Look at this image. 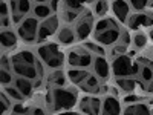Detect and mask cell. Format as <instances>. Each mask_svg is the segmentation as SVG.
Returning <instances> with one entry per match:
<instances>
[{"label": "cell", "mask_w": 153, "mask_h": 115, "mask_svg": "<svg viewBox=\"0 0 153 115\" xmlns=\"http://www.w3.org/2000/svg\"><path fill=\"white\" fill-rule=\"evenodd\" d=\"M51 105H52V111H71L74 109L76 103V91L74 87H65L60 86L55 87L52 92H51Z\"/></svg>", "instance_id": "1"}, {"label": "cell", "mask_w": 153, "mask_h": 115, "mask_svg": "<svg viewBox=\"0 0 153 115\" xmlns=\"http://www.w3.org/2000/svg\"><path fill=\"white\" fill-rule=\"evenodd\" d=\"M37 54L46 66L52 69H58L65 63V54L61 52V49L58 48L57 43H46V45L38 46Z\"/></svg>", "instance_id": "2"}, {"label": "cell", "mask_w": 153, "mask_h": 115, "mask_svg": "<svg viewBox=\"0 0 153 115\" xmlns=\"http://www.w3.org/2000/svg\"><path fill=\"white\" fill-rule=\"evenodd\" d=\"M139 65L138 63H135L130 55H118V57H115L113 63H112V72L113 75L117 77H132V75H136L139 74Z\"/></svg>", "instance_id": "3"}, {"label": "cell", "mask_w": 153, "mask_h": 115, "mask_svg": "<svg viewBox=\"0 0 153 115\" xmlns=\"http://www.w3.org/2000/svg\"><path fill=\"white\" fill-rule=\"evenodd\" d=\"M11 60H12V71H14L17 77H26L29 80H35L42 74V66L38 63L37 65L35 63H29L26 60L20 58L17 54L12 55Z\"/></svg>", "instance_id": "4"}, {"label": "cell", "mask_w": 153, "mask_h": 115, "mask_svg": "<svg viewBox=\"0 0 153 115\" xmlns=\"http://www.w3.org/2000/svg\"><path fill=\"white\" fill-rule=\"evenodd\" d=\"M66 61H68V65L71 68H84V69H87L89 66H92L94 57H92L91 51L86 49V48H74L68 52Z\"/></svg>", "instance_id": "5"}, {"label": "cell", "mask_w": 153, "mask_h": 115, "mask_svg": "<svg viewBox=\"0 0 153 115\" xmlns=\"http://www.w3.org/2000/svg\"><path fill=\"white\" fill-rule=\"evenodd\" d=\"M38 19L25 17L23 22L17 26V34L25 43H34L38 40Z\"/></svg>", "instance_id": "6"}, {"label": "cell", "mask_w": 153, "mask_h": 115, "mask_svg": "<svg viewBox=\"0 0 153 115\" xmlns=\"http://www.w3.org/2000/svg\"><path fill=\"white\" fill-rule=\"evenodd\" d=\"M75 34L78 40H86V38L91 35L92 29H94V17H92V12L91 11H84L81 16H78L75 23Z\"/></svg>", "instance_id": "7"}, {"label": "cell", "mask_w": 153, "mask_h": 115, "mask_svg": "<svg viewBox=\"0 0 153 115\" xmlns=\"http://www.w3.org/2000/svg\"><path fill=\"white\" fill-rule=\"evenodd\" d=\"M58 31V16H49L43 19L38 25V40L37 42H43L46 38L52 37Z\"/></svg>", "instance_id": "8"}, {"label": "cell", "mask_w": 153, "mask_h": 115, "mask_svg": "<svg viewBox=\"0 0 153 115\" xmlns=\"http://www.w3.org/2000/svg\"><path fill=\"white\" fill-rule=\"evenodd\" d=\"M127 26L132 31H136L143 26H153V14L152 12H144V11H136L135 14L129 16L127 19Z\"/></svg>", "instance_id": "9"}, {"label": "cell", "mask_w": 153, "mask_h": 115, "mask_svg": "<svg viewBox=\"0 0 153 115\" xmlns=\"http://www.w3.org/2000/svg\"><path fill=\"white\" fill-rule=\"evenodd\" d=\"M78 111L83 114H94V115L101 114L103 112V101L92 95L81 97L78 101Z\"/></svg>", "instance_id": "10"}, {"label": "cell", "mask_w": 153, "mask_h": 115, "mask_svg": "<svg viewBox=\"0 0 153 115\" xmlns=\"http://www.w3.org/2000/svg\"><path fill=\"white\" fill-rule=\"evenodd\" d=\"M94 37H95V40L100 45H103V46H113L115 43L118 42V38L121 37V31H120V28L117 26V25H115V26H112L109 29H104L101 32L94 34Z\"/></svg>", "instance_id": "11"}, {"label": "cell", "mask_w": 153, "mask_h": 115, "mask_svg": "<svg viewBox=\"0 0 153 115\" xmlns=\"http://www.w3.org/2000/svg\"><path fill=\"white\" fill-rule=\"evenodd\" d=\"M112 11L115 17L121 23H126L130 16V3H127L126 0H113L112 2Z\"/></svg>", "instance_id": "12"}, {"label": "cell", "mask_w": 153, "mask_h": 115, "mask_svg": "<svg viewBox=\"0 0 153 115\" xmlns=\"http://www.w3.org/2000/svg\"><path fill=\"white\" fill-rule=\"evenodd\" d=\"M92 68H94V72L103 80H107L109 75H110V65L107 63V60L104 58V55H97L94 58V63H92Z\"/></svg>", "instance_id": "13"}, {"label": "cell", "mask_w": 153, "mask_h": 115, "mask_svg": "<svg viewBox=\"0 0 153 115\" xmlns=\"http://www.w3.org/2000/svg\"><path fill=\"white\" fill-rule=\"evenodd\" d=\"M78 86L83 89L84 92L97 94V92H100V89H101V86H100V77L97 74H89L86 78L83 80V83H80Z\"/></svg>", "instance_id": "14"}, {"label": "cell", "mask_w": 153, "mask_h": 115, "mask_svg": "<svg viewBox=\"0 0 153 115\" xmlns=\"http://www.w3.org/2000/svg\"><path fill=\"white\" fill-rule=\"evenodd\" d=\"M76 40V34H75V29L69 28V26H63L57 31V42L60 45H65V46H69V45H74V42Z\"/></svg>", "instance_id": "15"}, {"label": "cell", "mask_w": 153, "mask_h": 115, "mask_svg": "<svg viewBox=\"0 0 153 115\" xmlns=\"http://www.w3.org/2000/svg\"><path fill=\"white\" fill-rule=\"evenodd\" d=\"M123 112L121 103L117 97L113 95H107L103 100V114H120Z\"/></svg>", "instance_id": "16"}, {"label": "cell", "mask_w": 153, "mask_h": 115, "mask_svg": "<svg viewBox=\"0 0 153 115\" xmlns=\"http://www.w3.org/2000/svg\"><path fill=\"white\" fill-rule=\"evenodd\" d=\"M17 35L14 31H11V29H2V35H0V42H2V48L3 51L6 49H12L16 45H17Z\"/></svg>", "instance_id": "17"}, {"label": "cell", "mask_w": 153, "mask_h": 115, "mask_svg": "<svg viewBox=\"0 0 153 115\" xmlns=\"http://www.w3.org/2000/svg\"><path fill=\"white\" fill-rule=\"evenodd\" d=\"M16 87L25 95V98H28L32 95L34 92V86H32V80L26 78V77H17L16 78Z\"/></svg>", "instance_id": "18"}, {"label": "cell", "mask_w": 153, "mask_h": 115, "mask_svg": "<svg viewBox=\"0 0 153 115\" xmlns=\"http://www.w3.org/2000/svg\"><path fill=\"white\" fill-rule=\"evenodd\" d=\"M152 109L149 108V103H143V101H136V103H129L123 112L124 114H132V115H139V114H149Z\"/></svg>", "instance_id": "19"}, {"label": "cell", "mask_w": 153, "mask_h": 115, "mask_svg": "<svg viewBox=\"0 0 153 115\" xmlns=\"http://www.w3.org/2000/svg\"><path fill=\"white\" fill-rule=\"evenodd\" d=\"M11 8L12 12H19V14L26 16L32 11V3L31 0H11Z\"/></svg>", "instance_id": "20"}, {"label": "cell", "mask_w": 153, "mask_h": 115, "mask_svg": "<svg viewBox=\"0 0 153 115\" xmlns=\"http://www.w3.org/2000/svg\"><path fill=\"white\" fill-rule=\"evenodd\" d=\"M89 75V72L84 68H71L68 71V80L74 84H80L83 83V80Z\"/></svg>", "instance_id": "21"}, {"label": "cell", "mask_w": 153, "mask_h": 115, "mask_svg": "<svg viewBox=\"0 0 153 115\" xmlns=\"http://www.w3.org/2000/svg\"><path fill=\"white\" fill-rule=\"evenodd\" d=\"M117 86L121 89L123 92L129 94V92H133L135 87H136V81L130 77H118L117 78Z\"/></svg>", "instance_id": "22"}, {"label": "cell", "mask_w": 153, "mask_h": 115, "mask_svg": "<svg viewBox=\"0 0 153 115\" xmlns=\"http://www.w3.org/2000/svg\"><path fill=\"white\" fill-rule=\"evenodd\" d=\"M48 81H49L51 84H52V86H55V87L65 86V84H66V75H65V72H63V71L57 69L55 72H52V74L49 75Z\"/></svg>", "instance_id": "23"}, {"label": "cell", "mask_w": 153, "mask_h": 115, "mask_svg": "<svg viewBox=\"0 0 153 115\" xmlns=\"http://www.w3.org/2000/svg\"><path fill=\"white\" fill-rule=\"evenodd\" d=\"M34 16L37 19H46L49 16H52V8L46 3H40V5H35L34 6Z\"/></svg>", "instance_id": "24"}, {"label": "cell", "mask_w": 153, "mask_h": 115, "mask_svg": "<svg viewBox=\"0 0 153 115\" xmlns=\"http://www.w3.org/2000/svg\"><path fill=\"white\" fill-rule=\"evenodd\" d=\"M115 23L112 19H109V17H103V19H100L97 23H95V29H94V34H97V32H101V31H104V29H109V28H112V26H115Z\"/></svg>", "instance_id": "25"}, {"label": "cell", "mask_w": 153, "mask_h": 115, "mask_svg": "<svg viewBox=\"0 0 153 115\" xmlns=\"http://www.w3.org/2000/svg\"><path fill=\"white\" fill-rule=\"evenodd\" d=\"M107 8H109V5L106 0H94V14H97L100 17L104 16L107 12Z\"/></svg>", "instance_id": "26"}, {"label": "cell", "mask_w": 153, "mask_h": 115, "mask_svg": "<svg viewBox=\"0 0 153 115\" xmlns=\"http://www.w3.org/2000/svg\"><path fill=\"white\" fill-rule=\"evenodd\" d=\"M84 48L89 49L92 54H97V55H106V51L103 48V45H100L98 42L94 43V42H86L84 43Z\"/></svg>", "instance_id": "27"}, {"label": "cell", "mask_w": 153, "mask_h": 115, "mask_svg": "<svg viewBox=\"0 0 153 115\" xmlns=\"http://www.w3.org/2000/svg\"><path fill=\"white\" fill-rule=\"evenodd\" d=\"M3 91L12 98V100H16V101H22L23 98H25V95L19 91L17 87H12L11 84H8V86H3Z\"/></svg>", "instance_id": "28"}, {"label": "cell", "mask_w": 153, "mask_h": 115, "mask_svg": "<svg viewBox=\"0 0 153 115\" xmlns=\"http://www.w3.org/2000/svg\"><path fill=\"white\" fill-rule=\"evenodd\" d=\"M132 42H133L135 48L141 49V48H144L147 45V35L144 32H135L133 37H132Z\"/></svg>", "instance_id": "29"}, {"label": "cell", "mask_w": 153, "mask_h": 115, "mask_svg": "<svg viewBox=\"0 0 153 115\" xmlns=\"http://www.w3.org/2000/svg\"><path fill=\"white\" fill-rule=\"evenodd\" d=\"M153 66V65H152ZM149 66V65H144L141 66V69H139V75H141V80L149 83L150 80H153V68Z\"/></svg>", "instance_id": "30"}, {"label": "cell", "mask_w": 153, "mask_h": 115, "mask_svg": "<svg viewBox=\"0 0 153 115\" xmlns=\"http://www.w3.org/2000/svg\"><path fill=\"white\" fill-rule=\"evenodd\" d=\"M89 2V0H65V5L69 9H75V11H80L84 8V5Z\"/></svg>", "instance_id": "31"}, {"label": "cell", "mask_w": 153, "mask_h": 115, "mask_svg": "<svg viewBox=\"0 0 153 115\" xmlns=\"http://www.w3.org/2000/svg\"><path fill=\"white\" fill-rule=\"evenodd\" d=\"M0 100H2V112H3V114H5V112H9V111L12 109V101H11V97H9L5 91H2Z\"/></svg>", "instance_id": "32"}, {"label": "cell", "mask_w": 153, "mask_h": 115, "mask_svg": "<svg viewBox=\"0 0 153 115\" xmlns=\"http://www.w3.org/2000/svg\"><path fill=\"white\" fill-rule=\"evenodd\" d=\"M0 81H2V84H3V86L11 84V81H12V74H11V71H9V69L2 68V71H0Z\"/></svg>", "instance_id": "33"}, {"label": "cell", "mask_w": 153, "mask_h": 115, "mask_svg": "<svg viewBox=\"0 0 153 115\" xmlns=\"http://www.w3.org/2000/svg\"><path fill=\"white\" fill-rule=\"evenodd\" d=\"M129 3L135 11H144L149 6V0H129Z\"/></svg>", "instance_id": "34"}, {"label": "cell", "mask_w": 153, "mask_h": 115, "mask_svg": "<svg viewBox=\"0 0 153 115\" xmlns=\"http://www.w3.org/2000/svg\"><path fill=\"white\" fill-rule=\"evenodd\" d=\"M126 51H127V45L126 43H115L113 48H112V55L113 57H118V55H123L126 54Z\"/></svg>", "instance_id": "35"}, {"label": "cell", "mask_w": 153, "mask_h": 115, "mask_svg": "<svg viewBox=\"0 0 153 115\" xmlns=\"http://www.w3.org/2000/svg\"><path fill=\"white\" fill-rule=\"evenodd\" d=\"M63 16H65V20L68 22V23H72V22H75L76 20V17H78V11H75V9H66L65 11V14H63Z\"/></svg>", "instance_id": "36"}, {"label": "cell", "mask_w": 153, "mask_h": 115, "mask_svg": "<svg viewBox=\"0 0 153 115\" xmlns=\"http://www.w3.org/2000/svg\"><path fill=\"white\" fill-rule=\"evenodd\" d=\"M136 101H143V97L141 95H136V94H133V92H129L126 97H124V103H136Z\"/></svg>", "instance_id": "37"}, {"label": "cell", "mask_w": 153, "mask_h": 115, "mask_svg": "<svg viewBox=\"0 0 153 115\" xmlns=\"http://www.w3.org/2000/svg\"><path fill=\"white\" fill-rule=\"evenodd\" d=\"M31 109H26L23 106V103H14L12 105V109H11V112H16V114H25V112H29Z\"/></svg>", "instance_id": "38"}, {"label": "cell", "mask_w": 153, "mask_h": 115, "mask_svg": "<svg viewBox=\"0 0 153 115\" xmlns=\"http://www.w3.org/2000/svg\"><path fill=\"white\" fill-rule=\"evenodd\" d=\"M2 68H5V69H12V60L6 55V54H3L2 55Z\"/></svg>", "instance_id": "39"}, {"label": "cell", "mask_w": 153, "mask_h": 115, "mask_svg": "<svg viewBox=\"0 0 153 115\" xmlns=\"http://www.w3.org/2000/svg\"><path fill=\"white\" fill-rule=\"evenodd\" d=\"M0 16L9 17V8H8V3L5 2V0H2V5H0Z\"/></svg>", "instance_id": "40"}, {"label": "cell", "mask_w": 153, "mask_h": 115, "mask_svg": "<svg viewBox=\"0 0 153 115\" xmlns=\"http://www.w3.org/2000/svg\"><path fill=\"white\" fill-rule=\"evenodd\" d=\"M11 22H12V20H9V17H2V29L8 28L9 25H11Z\"/></svg>", "instance_id": "41"}, {"label": "cell", "mask_w": 153, "mask_h": 115, "mask_svg": "<svg viewBox=\"0 0 153 115\" xmlns=\"http://www.w3.org/2000/svg\"><path fill=\"white\" fill-rule=\"evenodd\" d=\"M31 112H34V114H43V112H45V109H42V108H32V109H31Z\"/></svg>", "instance_id": "42"}, {"label": "cell", "mask_w": 153, "mask_h": 115, "mask_svg": "<svg viewBox=\"0 0 153 115\" xmlns=\"http://www.w3.org/2000/svg\"><path fill=\"white\" fill-rule=\"evenodd\" d=\"M147 92L149 94H153V80L149 81V86H147Z\"/></svg>", "instance_id": "43"}, {"label": "cell", "mask_w": 153, "mask_h": 115, "mask_svg": "<svg viewBox=\"0 0 153 115\" xmlns=\"http://www.w3.org/2000/svg\"><path fill=\"white\" fill-rule=\"evenodd\" d=\"M58 2L60 0H52V5H51V8H52V11H55L58 8Z\"/></svg>", "instance_id": "44"}, {"label": "cell", "mask_w": 153, "mask_h": 115, "mask_svg": "<svg viewBox=\"0 0 153 115\" xmlns=\"http://www.w3.org/2000/svg\"><path fill=\"white\" fill-rule=\"evenodd\" d=\"M149 37H150V40L153 42V26H152V29H150V32H149Z\"/></svg>", "instance_id": "45"}, {"label": "cell", "mask_w": 153, "mask_h": 115, "mask_svg": "<svg viewBox=\"0 0 153 115\" xmlns=\"http://www.w3.org/2000/svg\"><path fill=\"white\" fill-rule=\"evenodd\" d=\"M34 2H37V3H48L49 0H34Z\"/></svg>", "instance_id": "46"}, {"label": "cell", "mask_w": 153, "mask_h": 115, "mask_svg": "<svg viewBox=\"0 0 153 115\" xmlns=\"http://www.w3.org/2000/svg\"><path fill=\"white\" fill-rule=\"evenodd\" d=\"M149 105H153V98H150V103Z\"/></svg>", "instance_id": "47"}, {"label": "cell", "mask_w": 153, "mask_h": 115, "mask_svg": "<svg viewBox=\"0 0 153 115\" xmlns=\"http://www.w3.org/2000/svg\"><path fill=\"white\" fill-rule=\"evenodd\" d=\"M150 6H152V8H153V3H152V5H150Z\"/></svg>", "instance_id": "48"}, {"label": "cell", "mask_w": 153, "mask_h": 115, "mask_svg": "<svg viewBox=\"0 0 153 115\" xmlns=\"http://www.w3.org/2000/svg\"><path fill=\"white\" fill-rule=\"evenodd\" d=\"M150 112H152V114H153V109H152V111H150Z\"/></svg>", "instance_id": "49"}]
</instances>
